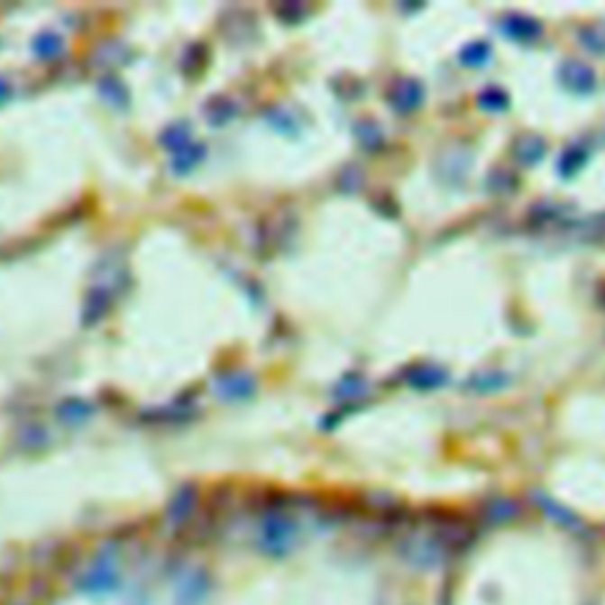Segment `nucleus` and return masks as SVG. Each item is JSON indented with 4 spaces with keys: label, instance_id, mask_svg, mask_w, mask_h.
<instances>
[{
    "label": "nucleus",
    "instance_id": "nucleus-1",
    "mask_svg": "<svg viewBox=\"0 0 605 605\" xmlns=\"http://www.w3.org/2000/svg\"><path fill=\"white\" fill-rule=\"evenodd\" d=\"M116 589H119V570L112 563H106V565L105 563H97L78 582V591L95 593V596L116 591Z\"/></svg>",
    "mask_w": 605,
    "mask_h": 605
}]
</instances>
